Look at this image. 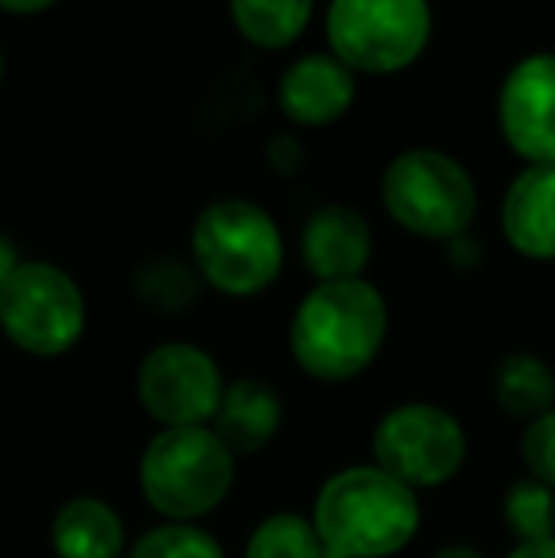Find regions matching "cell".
<instances>
[{"mask_svg":"<svg viewBox=\"0 0 555 558\" xmlns=\"http://www.w3.org/2000/svg\"><path fill=\"white\" fill-rule=\"evenodd\" d=\"M15 266H20V255H15L12 240H8V235H0V286H4V281L12 278Z\"/></svg>","mask_w":555,"mask_h":558,"instance_id":"obj_25","label":"cell"},{"mask_svg":"<svg viewBox=\"0 0 555 558\" xmlns=\"http://www.w3.org/2000/svg\"><path fill=\"white\" fill-rule=\"evenodd\" d=\"M503 235L521 258L555 263V163L526 168L503 198Z\"/></svg>","mask_w":555,"mask_h":558,"instance_id":"obj_14","label":"cell"},{"mask_svg":"<svg viewBox=\"0 0 555 558\" xmlns=\"http://www.w3.org/2000/svg\"><path fill=\"white\" fill-rule=\"evenodd\" d=\"M58 4V0H0V12H15V15H31L43 12V8Z\"/></svg>","mask_w":555,"mask_h":558,"instance_id":"obj_26","label":"cell"},{"mask_svg":"<svg viewBox=\"0 0 555 558\" xmlns=\"http://www.w3.org/2000/svg\"><path fill=\"white\" fill-rule=\"evenodd\" d=\"M503 521L518 544L555 539V490L533 475L518 478L503 498Z\"/></svg>","mask_w":555,"mask_h":558,"instance_id":"obj_19","label":"cell"},{"mask_svg":"<svg viewBox=\"0 0 555 558\" xmlns=\"http://www.w3.org/2000/svg\"><path fill=\"white\" fill-rule=\"evenodd\" d=\"M498 130L526 168L555 163V53H529L498 88Z\"/></svg>","mask_w":555,"mask_h":558,"instance_id":"obj_10","label":"cell"},{"mask_svg":"<svg viewBox=\"0 0 555 558\" xmlns=\"http://www.w3.org/2000/svg\"><path fill=\"white\" fill-rule=\"evenodd\" d=\"M324 558H393L419 536V494L377 463L342 468L319 486L312 501Z\"/></svg>","mask_w":555,"mask_h":558,"instance_id":"obj_2","label":"cell"},{"mask_svg":"<svg viewBox=\"0 0 555 558\" xmlns=\"http://www.w3.org/2000/svg\"><path fill=\"white\" fill-rule=\"evenodd\" d=\"M327 53L365 76H393L426 53L434 35L430 0H331Z\"/></svg>","mask_w":555,"mask_h":558,"instance_id":"obj_6","label":"cell"},{"mask_svg":"<svg viewBox=\"0 0 555 558\" xmlns=\"http://www.w3.org/2000/svg\"><path fill=\"white\" fill-rule=\"evenodd\" d=\"M491 391H495L498 411H506L510 418L533 422L555 407V368L541 353L514 350L495 365Z\"/></svg>","mask_w":555,"mask_h":558,"instance_id":"obj_16","label":"cell"},{"mask_svg":"<svg viewBox=\"0 0 555 558\" xmlns=\"http://www.w3.org/2000/svg\"><path fill=\"white\" fill-rule=\"evenodd\" d=\"M191 258L202 286L244 301L278 281L286 240L263 206L248 198H217L194 217Z\"/></svg>","mask_w":555,"mask_h":558,"instance_id":"obj_3","label":"cell"},{"mask_svg":"<svg viewBox=\"0 0 555 558\" xmlns=\"http://www.w3.org/2000/svg\"><path fill=\"white\" fill-rule=\"evenodd\" d=\"M518 448L529 475L555 490V407L548 414H541V418L526 422V434H521Z\"/></svg>","mask_w":555,"mask_h":558,"instance_id":"obj_22","label":"cell"},{"mask_svg":"<svg viewBox=\"0 0 555 558\" xmlns=\"http://www.w3.org/2000/svg\"><path fill=\"white\" fill-rule=\"evenodd\" d=\"M506 558H555V539H541V544H518Z\"/></svg>","mask_w":555,"mask_h":558,"instance_id":"obj_24","label":"cell"},{"mask_svg":"<svg viewBox=\"0 0 555 558\" xmlns=\"http://www.w3.org/2000/svg\"><path fill=\"white\" fill-rule=\"evenodd\" d=\"M281 418H286V407L275 384H267L263 376H240L225 384L209 429L232 456H255L278 437Z\"/></svg>","mask_w":555,"mask_h":558,"instance_id":"obj_13","label":"cell"},{"mask_svg":"<svg viewBox=\"0 0 555 558\" xmlns=\"http://www.w3.org/2000/svg\"><path fill=\"white\" fill-rule=\"evenodd\" d=\"M267 160H270V168H275L278 175H297V171H301V163H304L301 141H293V137H275V141L267 145Z\"/></svg>","mask_w":555,"mask_h":558,"instance_id":"obj_23","label":"cell"},{"mask_svg":"<svg viewBox=\"0 0 555 558\" xmlns=\"http://www.w3.org/2000/svg\"><path fill=\"white\" fill-rule=\"evenodd\" d=\"M430 558H487V555L475 551V547H468V544H449V547H442V551H434Z\"/></svg>","mask_w":555,"mask_h":558,"instance_id":"obj_27","label":"cell"},{"mask_svg":"<svg viewBox=\"0 0 555 558\" xmlns=\"http://www.w3.org/2000/svg\"><path fill=\"white\" fill-rule=\"evenodd\" d=\"M0 76H4V58H0Z\"/></svg>","mask_w":555,"mask_h":558,"instance_id":"obj_28","label":"cell"},{"mask_svg":"<svg viewBox=\"0 0 555 558\" xmlns=\"http://www.w3.org/2000/svg\"><path fill=\"white\" fill-rule=\"evenodd\" d=\"M358 76L331 53H304L289 61L278 81V107L293 125H319L339 122L354 107Z\"/></svg>","mask_w":555,"mask_h":558,"instance_id":"obj_12","label":"cell"},{"mask_svg":"<svg viewBox=\"0 0 555 558\" xmlns=\"http://www.w3.org/2000/svg\"><path fill=\"white\" fill-rule=\"evenodd\" d=\"M381 202L419 240H457L475 221L480 194L468 168L437 148H408L381 175Z\"/></svg>","mask_w":555,"mask_h":558,"instance_id":"obj_5","label":"cell"},{"mask_svg":"<svg viewBox=\"0 0 555 558\" xmlns=\"http://www.w3.org/2000/svg\"><path fill=\"white\" fill-rule=\"evenodd\" d=\"M237 31L260 50H286L309 31L316 0H229Z\"/></svg>","mask_w":555,"mask_h":558,"instance_id":"obj_17","label":"cell"},{"mask_svg":"<svg viewBox=\"0 0 555 558\" xmlns=\"http://www.w3.org/2000/svg\"><path fill=\"white\" fill-rule=\"evenodd\" d=\"M88 304L73 278L53 263H20L0 286V331L31 357H61L81 342Z\"/></svg>","mask_w":555,"mask_h":558,"instance_id":"obj_7","label":"cell"},{"mask_svg":"<svg viewBox=\"0 0 555 558\" xmlns=\"http://www.w3.org/2000/svg\"><path fill=\"white\" fill-rule=\"evenodd\" d=\"M50 544L58 558H122L126 524L104 498H69L50 521Z\"/></svg>","mask_w":555,"mask_h":558,"instance_id":"obj_15","label":"cell"},{"mask_svg":"<svg viewBox=\"0 0 555 558\" xmlns=\"http://www.w3.org/2000/svg\"><path fill=\"white\" fill-rule=\"evenodd\" d=\"M373 463L411 490H434L460 475L468 434L453 411L437 403H400L373 426Z\"/></svg>","mask_w":555,"mask_h":558,"instance_id":"obj_8","label":"cell"},{"mask_svg":"<svg viewBox=\"0 0 555 558\" xmlns=\"http://www.w3.org/2000/svg\"><path fill=\"white\" fill-rule=\"evenodd\" d=\"M137 296L156 312H186L202 296V278L194 270V263L183 258H153L137 270L134 278Z\"/></svg>","mask_w":555,"mask_h":558,"instance_id":"obj_18","label":"cell"},{"mask_svg":"<svg viewBox=\"0 0 555 558\" xmlns=\"http://www.w3.org/2000/svg\"><path fill=\"white\" fill-rule=\"evenodd\" d=\"M301 258L316 281L362 278L373 258V228L354 206L327 202L301 228Z\"/></svg>","mask_w":555,"mask_h":558,"instance_id":"obj_11","label":"cell"},{"mask_svg":"<svg viewBox=\"0 0 555 558\" xmlns=\"http://www.w3.org/2000/svg\"><path fill=\"white\" fill-rule=\"evenodd\" d=\"M221 391V365L194 342H160L137 365V399L160 429L209 426Z\"/></svg>","mask_w":555,"mask_h":558,"instance_id":"obj_9","label":"cell"},{"mask_svg":"<svg viewBox=\"0 0 555 558\" xmlns=\"http://www.w3.org/2000/svg\"><path fill=\"white\" fill-rule=\"evenodd\" d=\"M137 483L164 521L194 524L232 494L237 456L209 426L160 429L141 452Z\"/></svg>","mask_w":555,"mask_h":558,"instance_id":"obj_4","label":"cell"},{"mask_svg":"<svg viewBox=\"0 0 555 558\" xmlns=\"http://www.w3.org/2000/svg\"><path fill=\"white\" fill-rule=\"evenodd\" d=\"M388 338V304L373 281H316L297 304L289 350L301 373L324 384L362 376Z\"/></svg>","mask_w":555,"mask_h":558,"instance_id":"obj_1","label":"cell"},{"mask_svg":"<svg viewBox=\"0 0 555 558\" xmlns=\"http://www.w3.org/2000/svg\"><path fill=\"white\" fill-rule=\"evenodd\" d=\"M244 558H324L316 529L301 513H270L248 536Z\"/></svg>","mask_w":555,"mask_h":558,"instance_id":"obj_20","label":"cell"},{"mask_svg":"<svg viewBox=\"0 0 555 558\" xmlns=\"http://www.w3.org/2000/svg\"><path fill=\"white\" fill-rule=\"evenodd\" d=\"M130 558H225V547L217 544V536H209L198 524H156L134 544Z\"/></svg>","mask_w":555,"mask_h":558,"instance_id":"obj_21","label":"cell"}]
</instances>
